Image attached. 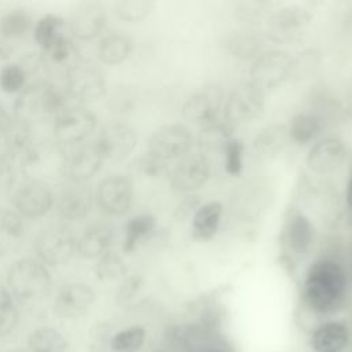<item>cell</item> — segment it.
<instances>
[{
	"mask_svg": "<svg viewBox=\"0 0 352 352\" xmlns=\"http://www.w3.org/2000/svg\"><path fill=\"white\" fill-rule=\"evenodd\" d=\"M351 283L352 276L340 261L318 258L308 267L301 282L302 307L319 320L338 316L348 302Z\"/></svg>",
	"mask_w": 352,
	"mask_h": 352,
	"instance_id": "1",
	"label": "cell"
},
{
	"mask_svg": "<svg viewBox=\"0 0 352 352\" xmlns=\"http://www.w3.org/2000/svg\"><path fill=\"white\" fill-rule=\"evenodd\" d=\"M67 153L55 140L30 142L21 155V170L28 182L47 184L66 177Z\"/></svg>",
	"mask_w": 352,
	"mask_h": 352,
	"instance_id": "2",
	"label": "cell"
},
{
	"mask_svg": "<svg viewBox=\"0 0 352 352\" xmlns=\"http://www.w3.org/2000/svg\"><path fill=\"white\" fill-rule=\"evenodd\" d=\"M63 98L56 87L47 81H37L25 87L14 104V117L29 125L56 118L63 110Z\"/></svg>",
	"mask_w": 352,
	"mask_h": 352,
	"instance_id": "3",
	"label": "cell"
},
{
	"mask_svg": "<svg viewBox=\"0 0 352 352\" xmlns=\"http://www.w3.org/2000/svg\"><path fill=\"white\" fill-rule=\"evenodd\" d=\"M7 283L15 298L22 302H33L43 300L48 294L51 275L41 261L25 257L10 267Z\"/></svg>",
	"mask_w": 352,
	"mask_h": 352,
	"instance_id": "4",
	"label": "cell"
},
{
	"mask_svg": "<svg viewBox=\"0 0 352 352\" xmlns=\"http://www.w3.org/2000/svg\"><path fill=\"white\" fill-rule=\"evenodd\" d=\"M309 352H352V323L340 316L320 319L307 333Z\"/></svg>",
	"mask_w": 352,
	"mask_h": 352,
	"instance_id": "5",
	"label": "cell"
},
{
	"mask_svg": "<svg viewBox=\"0 0 352 352\" xmlns=\"http://www.w3.org/2000/svg\"><path fill=\"white\" fill-rule=\"evenodd\" d=\"M265 104V92L250 80L236 85L224 99L226 121L234 125H243L257 118Z\"/></svg>",
	"mask_w": 352,
	"mask_h": 352,
	"instance_id": "6",
	"label": "cell"
},
{
	"mask_svg": "<svg viewBox=\"0 0 352 352\" xmlns=\"http://www.w3.org/2000/svg\"><path fill=\"white\" fill-rule=\"evenodd\" d=\"M311 12L301 6H285L270 14L265 22L267 37L276 43H293L300 40L311 23Z\"/></svg>",
	"mask_w": 352,
	"mask_h": 352,
	"instance_id": "7",
	"label": "cell"
},
{
	"mask_svg": "<svg viewBox=\"0 0 352 352\" xmlns=\"http://www.w3.org/2000/svg\"><path fill=\"white\" fill-rule=\"evenodd\" d=\"M192 135L182 124H166L155 129L148 142L147 153L168 165L169 161H179L192 147Z\"/></svg>",
	"mask_w": 352,
	"mask_h": 352,
	"instance_id": "8",
	"label": "cell"
},
{
	"mask_svg": "<svg viewBox=\"0 0 352 352\" xmlns=\"http://www.w3.org/2000/svg\"><path fill=\"white\" fill-rule=\"evenodd\" d=\"M292 60L289 52L283 50L263 51L253 62L250 67L252 82L265 89L278 88L286 80H290Z\"/></svg>",
	"mask_w": 352,
	"mask_h": 352,
	"instance_id": "9",
	"label": "cell"
},
{
	"mask_svg": "<svg viewBox=\"0 0 352 352\" xmlns=\"http://www.w3.org/2000/svg\"><path fill=\"white\" fill-rule=\"evenodd\" d=\"M77 239L65 226H51L43 230L34 242V250L41 263L62 265L74 254Z\"/></svg>",
	"mask_w": 352,
	"mask_h": 352,
	"instance_id": "10",
	"label": "cell"
},
{
	"mask_svg": "<svg viewBox=\"0 0 352 352\" xmlns=\"http://www.w3.org/2000/svg\"><path fill=\"white\" fill-rule=\"evenodd\" d=\"M66 92L76 100H95L106 91L103 72L89 60H80L65 77Z\"/></svg>",
	"mask_w": 352,
	"mask_h": 352,
	"instance_id": "11",
	"label": "cell"
},
{
	"mask_svg": "<svg viewBox=\"0 0 352 352\" xmlns=\"http://www.w3.org/2000/svg\"><path fill=\"white\" fill-rule=\"evenodd\" d=\"M210 176V162L208 157L201 153H188L177 161L170 170L169 184L176 192L191 194L202 187Z\"/></svg>",
	"mask_w": 352,
	"mask_h": 352,
	"instance_id": "12",
	"label": "cell"
},
{
	"mask_svg": "<svg viewBox=\"0 0 352 352\" xmlns=\"http://www.w3.org/2000/svg\"><path fill=\"white\" fill-rule=\"evenodd\" d=\"M96 126V117L85 107L62 110L54 122V140L60 146L82 142Z\"/></svg>",
	"mask_w": 352,
	"mask_h": 352,
	"instance_id": "13",
	"label": "cell"
},
{
	"mask_svg": "<svg viewBox=\"0 0 352 352\" xmlns=\"http://www.w3.org/2000/svg\"><path fill=\"white\" fill-rule=\"evenodd\" d=\"M224 104L223 88L217 84H208L195 91L183 104L184 120L197 125H206L217 120Z\"/></svg>",
	"mask_w": 352,
	"mask_h": 352,
	"instance_id": "14",
	"label": "cell"
},
{
	"mask_svg": "<svg viewBox=\"0 0 352 352\" xmlns=\"http://www.w3.org/2000/svg\"><path fill=\"white\" fill-rule=\"evenodd\" d=\"M95 198L103 213L109 216H122L132 205V183L122 175L107 176L98 184Z\"/></svg>",
	"mask_w": 352,
	"mask_h": 352,
	"instance_id": "15",
	"label": "cell"
},
{
	"mask_svg": "<svg viewBox=\"0 0 352 352\" xmlns=\"http://www.w3.org/2000/svg\"><path fill=\"white\" fill-rule=\"evenodd\" d=\"M94 144L103 160L122 161L133 153L138 144V135L129 125L110 124L100 131Z\"/></svg>",
	"mask_w": 352,
	"mask_h": 352,
	"instance_id": "16",
	"label": "cell"
},
{
	"mask_svg": "<svg viewBox=\"0 0 352 352\" xmlns=\"http://www.w3.org/2000/svg\"><path fill=\"white\" fill-rule=\"evenodd\" d=\"M94 201V192L87 182H76L66 179L54 198L58 213L69 220H78L85 217Z\"/></svg>",
	"mask_w": 352,
	"mask_h": 352,
	"instance_id": "17",
	"label": "cell"
},
{
	"mask_svg": "<svg viewBox=\"0 0 352 352\" xmlns=\"http://www.w3.org/2000/svg\"><path fill=\"white\" fill-rule=\"evenodd\" d=\"M12 205L19 216L38 219L51 210L54 205V194L47 184L26 182L14 192Z\"/></svg>",
	"mask_w": 352,
	"mask_h": 352,
	"instance_id": "18",
	"label": "cell"
},
{
	"mask_svg": "<svg viewBox=\"0 0 352 352\" xmlns=\"http://www.w3.org/2000/svg\"><path fill=\"white\" fill-rule=\"evenodd\" d=\"M95 301V292L91 286L74 282L65 285L56 294L54 312L62 319H78L84 316Z\"/></svg>",
	"mask_w": 352,
	"mask_h": 352,
	"instance_id": "19",
	"label": "cell"
},
{
	"mask_svg": "<svg viewBox=\"0 0 352 352\" xmlns=\"http://www.w3.org/2000/svg\"><path fill=\"white\" fill-rule=\"evenodd\" d=\"M346 158L345 143L334 136L318 140L307 154L308 168L318 175H326L337 170Z\"/></svg>",
	"mask_w": 352,
	"mask_h": 352,
	"instance_id": "20",
	"label": "cell"
},
{
	"mask_svg": "<svg viewBox=\"0 0 352 352\" xmlns=\"http://www.w3.org/2000/svg\"><path fill=\"white\" fill-rule=\"evenodd\" d=\"M315 241V227L312 221L301 212L294 210L286 217L283 226V242L289 253L294 257L307 256Z\"/></svg>",
	"mask_w": 352,
	"mask_h": 352,
	"instance_id": "21",
	"label": "cell"
},
{
	"mask_svg": "<svg viewBox=\"0 0 352 352\" xmlns=\"http://www.w3.org/2000/svg\"><path fill=\"white\" fill-rule=\"evenodd\" d=\"M106 25V11L98 1H82L73 11L70 29L78 40H92L98 37Z\"/></svg>",
	"mask_w": 352,
	"mask_h": 352,
	"instance_id": "22",
	"label": "cell"
},
{
	"mask_svg": "<svg viewBox=\"0 0 352 352\" xmlns=\"http://www.w3.org/2000/svg\"><path fill=\"white\" fill-rule=\"evenodd\" d=\"M41 55L43 66H45L50 73L62 76L63 78L81 60L76 44L63 34L48 50L41 52Z\"/></svg>",
	"mask_w": 352,
	"mask_h": 352,
	"instance_id": "23",
	"label": "cell"
},
{
	"mask_svg": "<svg viewBox=\"0 0 352 352\" xmlns=\"http://www.w3.org/2000/svg\"><path fill=\"white\" fill-rule=\"evenodd\" d=\"M104 160L99 154L95 144L82 146L72 155H67L66 177L76 182H87L96 175Z\"/></svg>",
	"mask_w": 352,
	"mask_h": 352,
	"instance_id": "24",
	"label": "cell"
},
{
	"mask_svg": "<svg viewBox=\"0 0 352 352\" xmlns=\"http://www.w3.org/2000/svg\"><path fill=\"white\" fill-rule=\"evenodd\" d=\"M30 144V126L15 117L0 128V158L10 161L22 155Z\"/></svg>",
	"mask_w": 352,
	"mask_h": 352,
	"instance_id": "25",
	"label": "cell"
},
{
	"mask_svg": "<svg viewBox=\"0 0 352 352\" xmlns=\"http://www.w3.org/2000/svg\"><path fill=\"white\" fill-rule=\"evenodd\" d=\"M113 241V231L104 224H95L84 231L77 239L76 252L84 258H99L109 252Z\"/></svg>",
	"mask_w": 352,
	"mask_h": 352,
	"instance_id": "26",
	"label": "cell"
},
{
	"mask_svg": "<svg viewBox=\"0 0 352 352\" xmlns=\"http://www.w3.org/2000/svg\"><path fill=\"white\" fill-rule=\"evenodd\" d=\"M223 216V205L219 201H210L201 205L191 221L192 236L198 241H208L214 236Z\"/></svg>",
	"mask_w": 352,
	"mask_h": 352,
	"instance_id": "27",
	"label": "cell"
},
{
	"mask_svg": "<svg viewBox=\"0 0 352 352\" xmlns=\"http://www.w3.org/2000/svg\"><path fill=\"white\" fill-rule=\"evenodd\" d=\"M287 125H268L263 128L253 139V148L263 157H271L282 153L290 143Z\"/></svg>",
	"mask_w": 352,
	"mask_h": 352,
	"instance_id": "28",
	"label": "cell"
},
{
	"mask_svg": "<svg viewBox=\"0 0 352 352\" xmlns=\"http://www.w3.org/2000/svg\"><path fill=\"white\" fill-rule=\"evenodd\" d=\"M23 238L22 217L11 209L0 208V256L14 252Z\"/></svg>",
	"mask_w": 352,
	"mask_h": 352,
	"instance_id": "29",
	"label": "cell"
},
{
	"mask_svg": "<svg viewBox=\"0 0 352 352\" xmlns=\"http://www.w3.org/2000/svg\"><path fill=\"white\" fill-rule=\"evenodd\" d=\"M323 120L314 111H300L290 120L287 125L290 140L297 144L312 142L322 131Z\"/></svg>",
	"mask_w": 352,
	"mask_h": 352,
	"instance_id": "30",
	"label": "cell"
},
{
	"mask_svg": "<svg viewBox=\"0 0 352 352\" xmlns=\"http://www.w3.org/2000/svg\"><path fill=\"white\" fill-rule=\"evenodd\" d=\"M148 340L147 329L143 324H131L116 331L109 341L114 352H140Z\"/></svg>",
	"mask_w": 352,
	"mask_h": 352,
	"instance_id": "31",
	"label": "cell"
},
{
	"mask_svg": "<svg viewBox=\"0 0 352 352\" xmlns=\"http://www.w3.org/2000/svg\"><path fill=\"white\" fill-rule=\"evenodd\" d=\"M132 51V41L121 33H110L103 37L98 47V56L106 65L124 62Z\"/></svg>",
	"mask_w": 352,
	"mask_h": 352,
	"instance_id": "32",
	"label": "cell"
},
{
	"mask_svg": "<svg viewBox=\"0 0 352 352\" xmlns=\"http://www.w3.org/2000/svg\"><path fill=\"white\" fill-rule=\"evenodd\" d=\"M232 138V126L227 121H213L204 126L198 133V146L202 151L223 150Z\"/></svg>",
	"mask_w": 352,
	"mask_h": 352,
	"instance_id": "33",
	"label": "cell"
},
{
	"mask_svg": "<svg viewBox=\"0 0 352 352\" xmlns=\"http://www.w3.org/2000/svg\"><path fill=\"white\" fill-rule=\"evenodd\" d=\"M227 48L232 56L253 62L263 52V40L254 32H236L228 38Z\"/></svg>",
	"mask_w": 352,
	"mask_h": 352,
	"instance_id": "34",
	"label": "cell"
},
{
	"mask_svg": "<svg viewBox=\"0 0 352 352\" xmlns=\"http://www.w3.org/2000/svg\"><path fill=\"white\" fill-rule=\"evenodd\" d=\"M155 228V217L153 214H138L125 224L122 250L132 253L138 245L144 241Z\"/></svg>",
	"mask_w": 352,
	"mask_h": 352,
	"instance_id": "35",
	"label": "cell"
},
{
	"mask_svg": "<svg viewBox=\"0 0 352 352\" xmlns=\"http://www.w3.org/2000/svg\"><path fill=\"white\" fill-rule=\"evenodd\" d=\"M30 352H66L67 341L52 327H38L29 336Z\"/></svg>",
	"mask_w": 352,
	"mask_h": 352,
	"instance_id": "36",
	"label": "cell"
},
{
	"mask_svg": "<svg viewBox=\"0 0 352 352\" xmlns=\"http://www.w3.org/2000/svg\"><path fill=\"white\" fill-rule=\"evenodd\" d=\"M63 25V18L55 14H45L36 22L33 29V37L43 52L48 50L62 36Z\"/></svg>",
	"mask_w": 352,
	"mask_h": 352,
	"instance_id": "37",
	"label": "cell"
},
{
	"mask_svg": "<svg viewBox=\"0 0 352 352\" xmlns=\"http://www.w3.org/2000/svg\"><path fill=\"white\" fill-rule=\"evenodd\" d=\"M30 26V15L22 8H15L0 19V34L4 38H19L29 32Z\"/></svg>",
	"mask_w": 352,
	"mask_h": 352,
	"instance_id": "38",
	"label": "cell"
},
{
	"mask_svg": "<svg viewBox=\"0 0 352 352\" xmlns=\"http://www.w3.org/2000/svg\"><path fill=\"white\" fill-rule=\"evenodd\" d=\"M153 7L150 0H118L114 4V12L121 21L139 22L151 12Z\"/></svg>",
	"mask_w": 352,
	"mask_h": 352,
	"instance_id": "39",
	"label": "cell"
},
{
	"mask_svg": "<svg viewBox=\"0 0 352 352\" xmlns=\"http://www.w3.org/2000/svg\"><path fill=\"white\" fill-rule=\"evenodd\" d=\"M126 267L122 258L111 252L104 253L95 264V274L100 280H116L125 275Z\"/></svg>",
	"mask_w": 352,
	"mask_h": 352,
	"instance_id": "40",
	"label": "cell"
},
{
	"mask_svg": "<svg viewBox=\"0 0 352 352\" xmlns=\"http://www.w3.org/2000/svg\"><path fill=\"white\" fill-rule=\"evenodd\" d=\"M26 73L18 62L7 63L0 69V89L6 94L21 92L25 88Z\"/></svg>",
	"mask_w": 352,
	"mask_h": 352,
	"instance_id": "41",
	"label": "cell"
},
{
	"mask_svg": "<svg viewBox=\"0 0 352 352\" xmlns=\"http://www.w3.org/2000/svg\"><path fill=\"white\" fill-rule=\"evenodd\" d=\"M18 323V309L11 293L0 286V337L10 334Z\"/></svg>",
	"mask_w": 352,
	"mask_h": 352,
	"instance_id": "42",
	"label": "cell"
},
{
	"mask_svg": "<svg viewBox=\"0 0 352 352\" xmlns=\"http://www.w3.org/2000/svg\"><path fill=\"white\" fill-rule=\"evenodd\" d=\"M243 143L236 138H231L226 147L224 153V169L231 176H238L243 169Z\"/></svg>",
	"mask_w": 352,
	"mask_h": 352,
	"instance_id": "43",
	"label": "cell"
},
{
	"mask_svg": "<svg viewBox=\"0 0 352 352\" xmlns=\"http://www.w3.org/2000/svg\"><path fill=\"white\" fill-rule=\"evenodd\" d=\"M319 54L315 50H307L292 60V74L290 78H305L311 74L319 65Z\"/></svg>",
	"mask_w": 352,
	"mask_h": 352,
	"instance_id": "44",
	"label": "cell"
},
{
	"mask_svg": "<svg viewBox=\"0 0 352 352\" xmlns=\"http://www.w3.org/2000/svg\"><path fill=\"white\" fill-rule=\"evenodd\" d=\"M142 286V276L139 274H135V275H131L128 276L122 285L120 286L118 289V293H117V301L120 304H126L128 301H131L135 294L139 292Z\"/></svg>",
	"mask_w": 352,
	"mask_h": 352,
	"instance_id": "45",
	"label": "cell"
},
{
	"mask_svg": "<svg viewBox=\"0 0 352 352\" xmlns=\"http://www.w3.org/2000/svg\"><path fill=\"white\" fill-rule=\"evenodd\" d=\"M136 162H138V169L147 176H158L166 170V164L157 160L147 151L142 157H139Z\"/></svg>",
	"mask_w": 352,
	"mask_h": 352,
	"instance_id": "46",
	"label": "cell"
},
{
	"mask_svg": "<svg viewBox=\"0 0 352 352\" xmlns=\"http://www.w3.org/2000/svg\"><path fill=\"white\" fill-rule=\"evenodd\" d=\"M201 206L199 197L194 194H187L175 208V217L177 220H186L190 216H194L195 210Z\"/></svg>",
	"mask_w": 352,
	"mask_h": 352,
	"instance_id": "47",
	"label": "cell"
},
{
	"mask_svg": "<svg viewBox=\"0 0 352 352\" xmlns=\"http://www.w3.org/2000/svg\"><path fill=\"white\" fill-rule=\"evenodd\" d=\"M14 182H15V172L10 161L0 158V198L10 192Z\"/></svg>",
	"mask_w": 352,
	"mask_h": 352,
	"instance_id": "48",
	"label": "cell"
},
{
	"mask_svg": "<svg viewBox=\"0 0 352 352\" xmlns=\"http://www.w3.org/2000/svg\"><path fill=\"white\" fill-rule=\"evenodd\" d=\"M12 51L14 50L11 45L6 44V43H0V62L10 59L12 55Z\"/></svg>",
	"mask_w": 352,
	"mask_h": 352,
	"instance_id": "49",
	"label": "cell"
},
{
	"mask_svg": "<svg viewBox=\"0 0 352 352\" xmlns=\"http://www.w3.org/2000/svg\"><path fill=\"white\" fill-rule=\"evenodd\" d=\"M12 120V116L8 113V110L0 103V128L3 125H6L7 122H10Z\"/></svg>",
	"mask_w": 352,
	"mask_h": 352,
	"instance_id": "50",
	"label": "cell"
},
{
	"mask_svg": "<svg viewBox=\"0 0 352 352\" xmlns=\"http://www.w3.org/2000/svg\"><path fill=\"white\" fill-rule=\"evenodd\" d=\"M345 201H346V205L352 209V175L346 183V188H345Z\"/></svg>",
	"mask_w": 352,
	"mask_h": 352,
	"instance_id": "51",
	"label": "cell"
},
{
	"mask_svg": "<svg viewBox=\"0 0 352 352\" xmlns=\"http://www.w3.org/2000/svg\"><path fill=\"white\" fill-rule=\"evenodd\" d=\"M346 103H348V111H349V114L352 116V89H351V91H349V94H348Z\"/></svg>",
	"mask_w": 352,
	"mask_h": 352,
	"instance_id": "52",
	"label": "cell"
},
{
	"mask_svg": "<svg viewBox=\"0 0 352 352\" xmlns=\"http://www.w3.org/2000/svg\"><path fill=\"white\" fill-rule=\"evenodd\" d=\"M14 352H26V351H14Z\"/></svg>",
	"mask_w": 352,
	"mask_h": 352,
	"instance_id": "53",
	"label": "cell"
}]
</instances>
